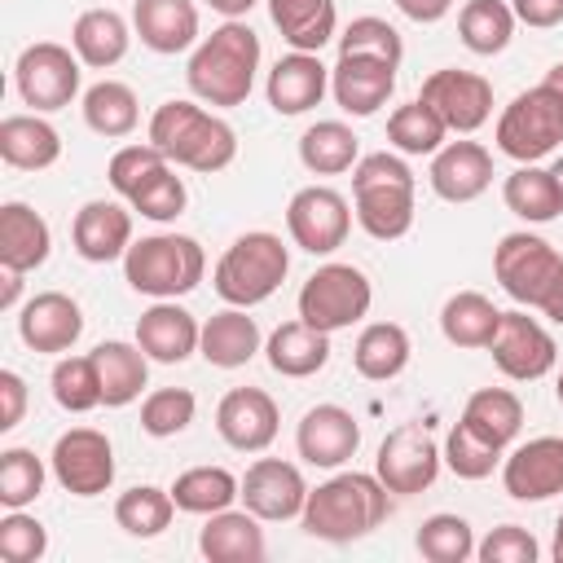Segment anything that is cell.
Segmentation results:
<instances>
[{
  "label": "cell",
  "instance_id": "obj_60",
  "mask_svg": "<svg viewBox=\"0 0 563 563\" xmlns=\"http://www.w3.org/2000/svg\"><path fill=\"white\" fill-rule=\"evenodd\" d=\"M541 312L554 321V325H563V277L554 282V290L545 295V303H541Z\"/></svg>",
  "mask_w": 563,
  "mask_h": 563
},
{
  "label": "cell",
  "instance_id": "obj_20",
  "mask_svg": "<svg viewBox=\"0 0 563 563\" xmlns=\"http://www.w3.org/2000/svg\"><path fill=\"white\" fill-rule=\"evenodd\" d=\"M18 334L31 352H70L84 334V308L66 290H40L22 303Z\"/></svg>",
  "mask_w": 563,
  "mask_h": 563
},
{
  "label": "cell",
  "instance_id": "obj_26",
  "mask_svg": "<svg viewBox=\"0 0 563 563\" xmlns=\"http://www.w3.org/2000/svg\"><path fill=\"white\" fill-rule=\"evenodd\" d=\"M260 523L264 519L251 515L246 506L242 510H233V506L229 510H216V515H207V523L198 532V554L207 563H260L268 554Z\"/></svg>",
  "mask_w": 563,
  "mask_h": 563
},
{
  "label": "cell",
  "instance_id": "obj_40",
  "mask_svg": "<svg viewBox=\"0 0 563 563\" xmlns=\"http://www.w3.org/2000/svg\"><path fill=\"white\" fill-rule=\"evenodd\" d=\"M84 123L106 136V141H119V136H132L136 123H141V101L128 84L119 79H101L84 92Z\"/></svg>",
  "mask_w": 563,
  "mask_h": 563
},
{
  "label": "cell",
  "instance_id": "obj_21",
  "mask_svg": "<svg viewBox=\"0 0 563 563\" xmlns=\"http://www.w3.org/2000/svg\"><path fill=\"white\" fill-rule=\"evenodd\" d=\"M396 70L391 62L378 57H356V53H339V62L330 66V97L339 101L343 114H378L387 106V97L396 92Z\"/></svg>",
  "mask_w": 563,
  "mask_h": 563
},
{
  "label": "cell",
  "instance_id": "obj_53",
  "mask_svg": "<svg viewBox=\"0 0 563 563\" xmlns=\"http://www.w3.org/2000/svg\"><path fill=\"white\" fill-rule=\"evenodd\" d=\"M128 207H132V211H141V216H145V220H154V224H167V220H176V216L189 207V189H185V180L167 167V172H163L154 185H145Z\"/></svg>",
  "mask_w": 563,
  "mask_h": 563
},
{
  "label": "cell",
  "instance_id": "obj_29",
  "mask_svg": "<svg viewBox=\"0 0 563 563\" xmlns=\"http://www.w3.org/2000/svg\"><path fill=\"white\" fill-rule=\"evenodd\" d=\"M264 356H268L273 374H282V378H312L330 361V334L308 325L303 317H295V321H282L268 334Z\"/></svg>",
  "mask_w": 563,
  "mask_h": 563
},
{
  "label": "cell",
  "instance_id": "obj_36",
  "mask_svg": "<svg viewBox=\"0 0 563 563\" xmlns=\"http://www.w3.org/2000/svg\"><path fill=\"white\" fill-rule=\"evenodd\" d=\"M501 325V308L479 290H457L440 308V334L453 347H488Z\"/></svg>",
  "mask_w": 563,
  "mask_h": 563
},
{
  "label": "cell",
  "instance_id": "obj_61",
  "mask_svg": "<svg viewBox=\"0 0 563 563\" xmlns=\"http://www.w3.org/2000/svg\"><path fill=\"white\" fill-rule=\"evenodd\" d=\"M545 84H550V88H554V92L563 97V62H554V66L545 70Z\"/></svg>",
  "mask_w": 563,
  "mask_h": 563
},
{
  "label": "cell",
  "instance_id": "obj_51",
  "mask_svg": "<svg viewBox=\"0 0 563 563\" xmlns=\"http://www.w3.org/2000/svg\"><path fill=\"white\" fill-rule=\"evenodd\" d=\"M339 53H356V57H378V62H391V66H400V57H405V40H400V31L387 22V18H352L347 26H343V35H339Z\"/></svg>",
  "mask_w": 563,
  "mask_h": 563
},
{
  "label": "cell",
  "instance_id": "obj_28",
  "mask_svg": "<svg viewBox=\"0 0 563 563\" xmlns=\"http://www.w3.org/2000/svg\"><path fill=\"white\" fill-rule=\"evenodd\" d=\"M264 347L255 317H246V308H224L216 317L202 321V339H198V356L216 369H242L246 361H255V352Z\"/></svg>",
  "mask_w": 563,
  "mask_h": 563
},
{
  "label": "cell",
  "instance_id": "obj_47",
  "mask_svg": "<svg viewBox=\"0 0 563 563\" xmlns=\"http://www.w3.org/2000/svg\"><path fill=\"white\" fill-rule=\"evenodd\" d=\"M53 400L66 409V413H88L97 405H106L101 396V374H97V361L92 352L88 356H62L53 365Z\"/></svg>",
  "mask_w": 563,
  "mask_h": 563
},
{
  "label": "cell",
  "instance_id": "obj_59",
  "mask_svg": "<svg viewBox=\"0 0 563 563\" xmlns=\"http://www.w3.org/2000/svg\"><path fill=\"white\" fill-rule=\"evenodd\" d=\"M224 22H233V18H246L251 9H255V0H207Z\"/></svg>",
  "mask_w": 563,
  "mask_h": 563
},
{
  "label": "cell",
  "instance_id": "obj_16",
  "mask_svg": "<svg viewBox=\"0 0 563 563\" xmlns=\"http://www.w3.org/2000/svg\"><path fill=\"white\" fill-rule=\"evenodd\" d=\"M282 409L264 387H233L216 405V431L238 453H264L277 440Z\"/></svg>",
  "mask_w": 563,
  "mask_h": 563
},
{
  "label": "cell",
  "instance_id": "obj_34",
  "mask_svg": "<svg viewBox=\"0 0 563 563\" xmlns=\"http://www.w3.org/2000/svg\"><path fill=\"white\" fill-rule=\"evenodd\" d=\"M268 18L295 53H321L339 26L334 0H268Z\"/></svg>",
  "mask_w": 563,
  "mask_h": 563
},
{
  "label": "cell",
  "instance_id": "obj_13",
  "mask_svg": "<svg viewBox=\"0 0 563 563\" xmlns=\"http://www.w3.org/2000/svg\"><path fill=\"white\" fill-rule=\"evenodd\" d=\"M53 479L75 497H101L114 484V444L97 427H70L48 453Z\"/></svg>",
  "mask_w": 563,
  "mask_h": 563
},
{
  "label": "cell",
  "instance_id": "obj_58",
  "mask_svg": "<svg viewBox=\"0 0 563 563\" xmlns=\"http://www.w3.org/2000/svg\"><path fill=\"white\" fill-rule=\"evenodd\" d=\"M22 268H9V264H0V308H18V299H22Z\"/></svg>",
  "mask_w": 563,
  "mask_h": 563
},
{
  "label": "cell",
  "instance_id": "obj_46",
  "mask_svg": "<svg viewBox=\"0 0 563 563\" xmlns=\"http://www.w3.org/2000/svg\"><path fill=\"white\" fill-rule=\"evenodd\" d=\"M172 167V158L158 150V145H123V150H114L110 154V167H106V176H110V189L123 198V202H132L145 185H154L163 172Z\"/></svg>",
  "mask_w": 563,
  "mask_h": 563
},
{
  "label": "cell",
  "instance_id": "obj_45",
  "mask_svg": "<svg viewBox=\"0 0 563 563\" xmlns=\"http://www.w3.org/2000/svg\"><path fill=\"white\" fill-rule=\"evenodd\" d=\"M413 545L427 563H466V559H475V528L462 515L440 510V515L422 519Z\"/></svg>",
  "mask_w": 563,
  "mask_h": 563
},
{
  "label": "cell",
  "instance_id": "obj_42",
  "mask_svg": "<svg viewBox=\"0 0 563 563\" xmlns=\"http://www.w3.org/2000/svg\"><path fill=\"white\" fill-rule=\"evenodd\" d=\"M515 9L506 0H466L457 13V35L471 53L493 57L515 40Z\"/></svg>",
  "mask_w": 563,
  "mask_h": 563
},
{
  "label": "cell",
  "instance_id": "obj_35",
  "mask_svg": "<svg viewBox=\"0 0 563 563\" xmlns=\"http://www.w3.org/2000/svg\"><path fill=\"white\" fill-rule=\"evenodd\" d=\"M409 352H413V347H409L405 325H396V321H369V325L356 334V343H352V365H356L361 378L387 383V378L405 374Z\"/></svg>",
  "mask_w": 563,
  "mask_h": 563
},
{
  "label": "cell",
  "instance_id": "obj_7",
  "mask_svg": "<svg viewBox=\"0 0 563 563\" xmlns=\"http://www.w3.org/2000/svg\"><path fill=\"white\" fill-rule=\"evenodd\" d=\"M497 150L515 163H541L563 145V97L541 79L497 114Z\"/></svg>",
  "mask_w": 563,
  "mask_h": 563
},
{
  "label": "cell",
  "instance_id": "obj_24",
  "mask_svg": "<svg viewBox=\"0 0 563 563\" xmlns=\"http://www.w3.org/2000/svg\"><path fill=\"white\" fill-rule=\"evenodd\" d=\"M431 189L444 202H475L493 185V154L479 141H444L431 154Z\"/></svg>",
  "mask_w": 563,
  "mask_h": 563
},
{
  "label": "cell",
  "instance_id": "obj_43",
  "mask_svg": "<svg viewBox=\"0 0 563 563\" xmlns=\"http://www.w3.org/2000/svg\"><path fill=\"white\" fill-rule=\"evenodd\" d=\"M172 515H176V497H172V488H158V484H136V488L119 493V501H114V523L141 541L167 532Z\"/></svg>",
  "mask_w": 563,
  "mask_h": 563
},
{
  "label": "cell",
  "instance_id": "obj_18",
  "mask_svg": "<svg viewBox=\"0 0 563 563\" xmlns=\"http://www.w3.org/2000/svg\"><path fill=\"white\" fill-rule=\"evenodd\" d=\"M295 449L317 471H339L361 449V422L343 405H312L295 427Z\"/></svg>",
  "mask_w": 563,
  "mask_h": 563
},
{
  "label": "cell",
  "instance_id": "obj_31",
  "mask_svg": "<svg viewBox=\"0 0 563 563\" xmlns=\"http://www.w3.org/2000/svg\"><path fill=\"white\" fill-rule=\"evenodd\" d=\"M128 44H132V31H128V18L114 13V9H84L70 26V48L79 53V62L88 70H110L128 57Z\"/></svg>",
  "mask_w": 563,
  "mask_h": 563
},
{
  "label": "cell",
  "instance_id": "obj_64",
  "mask_svg": "<svg viewBox=\"0 0 563 563\" xmlns=\"http://www.w3.org/2000/svg\"><path fill=\"white\" fill-rule=\"evenodd\" d=\"M554 396H559V405H563V374H559V383H554Z\"/></svg>",
  "mask_w": 563,
  "mask_h": 563
},
{
  "label": "cell",
  "instance_id": "obj_11",
  "mask_svg": "<svg viewBox=\"0 0 563 563\" xmlns=\"http://www.w3.org/2000/svg\"><path fill=\"white\" fill-rule=\"evenodd\" d=\"M440 466H444V453H440V444L431 440V431L422 422L391 427L378 444V457H374V475L396 497H413V493L431 488Z\"/></svg>",
  "mask_w": 563,
  "mask_h": 563
},
{
  "label": "cell",
  "instance_id": "obj_54",
  "mask_svg": "<svg viewBox=\"0 0 563 563\" xmlns=\"http://www.w3.org/2000/svg\"><path fill=\"white\" fill-rule=\"evenodd\" d=\"M475 559L479 563H537L541 559V545H537V537L528 528L501 523L484 541H475Z\"/></svg>",
  "mask_w": 563,
  "mask_h": 563
},
{
  "label": "cell",
  "instance_id": "obj_33",
  "mask_svg": "<svg viewBox=\"0 0 563 563\" xmlns=\"http://www.w3.org/2000/svg\"><path fill=\"white\" fill-rule=\"evenodd\" d=\"M97 374H101V396L106 409H123L132 405L145 383H150V356L141 352V343H123V339H106L92 347Z\"/></svg>",
  "mask_w": 563,
  "mask_h": 563
},
{
  "label": "cell",
  "instance_id": "obj_25",
  "mask_svg": "<svg viewBox=\"0 0 563 563\" xmlns=\"http://www.w3.org/2000/svg\"><path fill=\"white\" fill-rule=\"evenodd\" d=\"M330 92V66L317 53H286L273 62L264 97L277 114H308L312 106H321V97Z\"/></svg>",
  "mask_w": 563,
  "mask_h": 563
},
{
  "label": "cell",
  "instance_id": "obj_23",
  "mask_svg": "<svg viewBox=\"0 0 563 563\" xmlns=\"http://www.w3.org/2000/svg\"><path fill=\"white\" fill-rule=\"evenodd\" d=\"M202 325L194 312H185L176 299H154L141 317H136V343L150 361L158 365H180L198 352Z\"/></svg>",
  "mask_w": 563,
  "mask_h": 563
},
{
  "label": "cell",
  "instance_id": "obj_15",
  "mask_svg": "<svg viewBox=\"0 0 563 563\" xmlns=\"http://www.w3.org/2000/svg\"><path fill=\"white\" fill-rule=\"evenodd\" d=\"M418 101H427V106L444 119L449 132L471 136V132H479V128L488 123V114H493V84H488L484 75H475V70H453V66H444V70H431V75L422 79Z\"/></svg>",
  "mask_w": 563,
  "mask_h": 563
},
{
  "label": "cell",
  "instance_id": "obj_19",
  "mask_svg": "<svg viewBox=\"0 0 563 563\" xmlns=\"http://www.w3.org/2000/svg\"><path fill=\"white\" fill-rule=\"evenodd\" d=\"M501 484L515 501H545L563 493V435H537L501 457Z\"/></svg>",
  "mask_w": 563,
  "mask_h": 563
},
{
  "label": "cell",
  "instance_id": "obj_10",
  "mask_svg": "<svg viewBox=\"0 0 563 563\" xmlns=\"http://www.w3.org/2000/svg\"><path fill=\"white\" fill-rule=\"evenodd\" d=\"M79 53L57 44V40H40V44H26L13 62V88L18 97L35 110V114H53V110H66L75 97H79Z\"/></svg>",
  "mask_w": 563,
  "mask_h": 563
},
{
  "label": "cell",
  "instance_id": "obj_49",
  "mask_svg": "<svg viewBox=\"0 0 563 563\" xmlns=\"http://www.w3.org/2000/svg\"><path fill=\"white\" fill-rule=\"evenodd\" d=\"M444 466L457 475V479H488L497 466H501V449L488 444L484 435H475L466 422H453L449 435H444Z\"/></svg>",
  "mask_w": 563,
  "mask_h": 563
},
{
  "label": "cell",
  "instance_id": "obj_8",
  "mask_svg": "<svg viewBox=\"0 0 563 563\" xmlns=\"http://www.w3.org/2000/svg\"><path fill=\"white\" fill-rule=\"evenodd\" d=\"M493 277L519 308H537L541 312L545 295L563 277V255L545 238H537L528 229H515L493 246Z\"/></svg>",
  "mask_w": 563,
  "mask_h": 563
},
{
  "label": "cell",
  "instance_id": "obj_48",
  "mask_svg": "<svg viewBox=\"0 0 563 563\" xmlns=\"http://www.w3.org/2000/svg\"><path fill=\"white\" fill-rule=\"evenodd\" d=\"M44 479H48V471L35 457V449L13 444L0 453V506L4 510H26L44 493Z\"/></svg>",
  "mask_w": 563,
  "mask_h": 563
},
{
  "label": "cell",
  "instance_id": "obj_32",
  "mask_svg": "<svg viewBox=\"0 0 563 563\" xmlns=\"http://www.w3.org/2000/svg\"><path fill=\"white\" fill-rule=\"evenodd\" d=\"M0 158L18 172H44L62 158V136L44 114H9L0 123Z\"/></svg>",
  "mask_w": 563,
  "mask_h": 563
},
{
  "label": "cell",
  "instance_id": "obj_38",
  "mask_svg": "<svg viewBox=\"0 0 563 563\" xmlns=\"http://www.w3.org/2000/svg\"><path fill=\"white\" fill-rule=\"evenodd\" d=\"M361 158V141L347 123L339 119H317L312 128H303L299 136V163L312 172V176H343L352 172Z\"/></svg>",
  "mask_w": 563,
  "mask_h": 563
},
{
  "label": "cell",
  "instance_id": "obj_57",
  "mask_svg": "<svg viewBox=\"0 0 563 563\" xmlns=\"http://www.w3.org/2000/svg\"><path fill=\"white\" fill-rule=\"evenodd\" d=\"M396 9H400L409 22H422V26H431V22L449 18L453 0H396Z\"/></svg>",
  "mask_w": 563,
  "mask_h": 563
},
{
  "label": "cell",
  "instance_id": "obj_9",
  "mask_svg": "<svg viewBox=\"0 0 563 563\" xmlns=\"http://www.w3.org/2000/svg\"><path fill=\"white\" fill-rule=\"evenodd\" d=\"M374 303V286L356 264H321L303 286H299V317L325 334H339L356 325Z\"/></svg>",
  "mask_w": 563,
  "mask_h": 563
},
{
  "label": "cell",
  "instance_id": "obj_55",
  "mask_svg": "<svg viewBox=\"0 0 563 563\" xmlns=\"http://www.w3.org/2000/svg\"><path fill=\"white\" fill-rule=\"evenodd\" d=\"M26 413V383L18 369H0V431H13Z\"/></svg>",
  "mask_w": 563,
  "mask_h": 563
},
{
  "label": "cell",
  "instance_id": "obj_50",
  "mask_svg": "<svg viewBox=\"0 0 563 563\" xmlns=\"http://www.w3.org/2000/svg\"><path fill=\"white\" fill-rule=\"evenodd\" d=\"M198 413V400L189 387H158L141 400V431L154 435V440H167V435H180Z\"/></svg>",
  "mask_w": 563,
  "mask_h": 563
},
{
  "label": "cell",
  "instance_id": "obj_56",
  "mask_svg": "<svg viewBox=\"0 0 563 563\" xmlns=\"http://www.w3.org/2000/svg\"><path fill=\"white\" fill-rule=\"evenodd\" d=\"M510 9L532 31H550L563 22V0H510Z\"/></svg>",
  "mask_w": 563,
  "mask_h": 563
},
{
  "label": "cell",
  "instance_id": "obj_14",
  "mask_svg": "<svg viewBox=\"0 0 563 563\" xmlns=\"http://www.w3.org/2000/svg\"><path fill=\"white\" fill-rule=\"evenodd\" d=\"M488 356L506 378L537 383V378H545L554 369L559 343L537 317H528V308H510V312H501V325H497V334L488 343Z\"/></svg>",
  "mask_w": 563,
  "mask_h": 563
},
{
  "label": "cell",
  "instance_id": "obj_1",
  "mask_svg": "<svg viewBox=\"0 0 563 563\" xmlns=\"http://www.w3.org/2000/svg\"><path fill=\"white\" fill-rule=\"evenodd\" d=\"M391 515V493L374 471H339L325 484L308 488L303 501V532L330 545H347L369 537Z\"/></svg>",
  "mask_w": 563,
  "mask_h": 563
},
{
  "label": "cell",
  "instance_id": "obj_6",
  "mask_svg": "<svg viewBox=\"0 0 563 563\" xmlns=\"http://www.w3.org/2000/svg\"><path fill=\"white\" fill-rule=\"evenodd\" d=\"M207 273V255L189 233H150L128 246L123 277L136 295L150 299H180Z\"/></svg>",
  "mask_w": 563,
  "mask_h": 563
},
{
  "label": "cell",
  "instance_id": "obj_12",
  "mask_svg": "<svg viewBox=\"0 0 563 563\" xmlns=\"http://www.w3.org/2000/svg\"><path fill=\"white\" fill-rule=\"evenodd\" d=\"M286 229H290V242L299 251H308V255H334L347 242L352 207L330 185H303L286 202Z\"/></svg>",
  "mask_w": 563,
  "mask_h": 563
},
{
  "label": "cell",
  "instance_id": "obj_62",
  "mask_svg": "<svg viewBox=\"0 0 563 563\" xmlns=\"http://www.w3.org/2000/svg\"><path fill=\"white\" fill-rule=\"evenodd\" d=\"M550 554H554V563H563V515H559V523H554V545H550Z\"/></svg>",
  "mask_w": 563,
  "mask_h": 563
},
{
  "label": "cell",
  "instance_id": "obj_52",
  "mask_svg": "<svg viewBox=\"0 0 563 563\" xmlns=\"http://www.w3.org/2000/svg\"><path fill=\"white\" fill-rule=\"evenodd\" d=\"M48 554V528L26 510H4L0 519V559L4 563H40Z\"/></svg>",
  "mask_w": 563,
  "mask_h": 563
},
{
  "label": "cell",
  "instance_id": "obj_22",
  "mask_svg": "<svg viewBox=\"0 0 563 563\" xmlns=\"http://www.w3.org/2000/svg\"><path fill=\"white\" fill-rule=\"evenodd\" d=\"M70 242H75L79 260H88V264L123 260L128 246H132V211L114 198H92L75 211Z\"/></svg>",
  "mask_w": 563,
  "mask_h": 563
},
{
  "label": "cell",
  "instance_id": "obj_17",
  "mask_svg": "<svg viewBox=\"0 0 563 563\" xmlns=\"http://www.w3.org/2000/svg\"><path fill=\"white\" fill-rule=\"evenodd\" d=\"M308 501V484L299 475L295 462L282 457H255L242 475V506L251 515H260L264 523H282V519H299Z\"/></svg>",
  "mask_w": 563,
  "mask_h": 563
},
{
  "label": "cell",
  "instance_id": "obj_5",
  "mask_svg": "<svg viewBox=\"0 0 563 563\" xmlns=\"http://www.w3.org/2000/svg\"><path fill=\"white\" fill-rule=\"evenodd\" d=\"M290 273V251L277 233L251 229L224 246V255L211 268V286L233 308H255L277 295V286Z\"/></svg>",
  "mask_w": 563,
  "mask_h": 563
},
{
  "label": "cell",
  "instance_id": "obj_63",
  "mask_svg": "<svg viewBox=\"0 0 563 563\" xmlns=\"http://www.w3.org/2000/svg\"><path fill=\"white\" fill-rule=\"evenodd\" d=\"M550 172H554V180H559V189H563V154L554 158V167H550Z\"/></svg>",
  "mask_w": 563,
  "mask_h": 563
},
{
  "label": "cell",
  "instance_id": "obj_37",
  "mask_svg": "<svg viewBox=\"0 0 563 563\" xmlns=\"http://www.w3.org/2000/svg\"><path fill=\"white\" fill-rule=\"evenodd\" d=\"M475 435H484L488 444H497L501 453L515 444L519 427H523V400L510 391V387H479L466 405H462V418Z\"/></svg>",
  "mask_w": 563,
  "mask_h": 563
},
{
  "label": "cell",
  "instance_id": "obj_2",
  "mask_svg": "<svg viewBox=\"0 0 563 563\" xmlns=\"http://www.w3.org/2000/svg\"><path fill=\"white\" fill-rule=\"evenodd\" d=\"M260 35L233 18V22H220L211 35H202L189 53V66H185V79H189V92L207 106H242L255 88V70H260Z\"/></svg>",
  "mask_w": 563,
  "mask_h": 563
},
{
  "label": "cell",
  "instance_id": "obj_4",
  "mask_svg": "<svg viewBox=\"0 0 563 563\" xmlns=\"http://www.w3.org/2000/svg\"><path fill=\"white\" fill-rule=\"evenodd\" d=\"M413 194L418 180L405 163V154H365L352 167V211L356 224L378 238V242H396L413 229Z\"/></svg>",
  "mask_w": 563,
  "mask_h": 563
},
{
  "label": "cell",
  "instance_id": "obj_27",
  "mask_svg": "<svg viewBox=\"0 0 563 563\" xmlns=\"http://www.w3.org/2000/svg\"><path fill=\"white\" fill-rule=\"evenodd\" d=\"M132 26L150 53L176 57L198 44V4L194 0H132Z\"/></svg>",
  "mask_w": 563,
  "mask_h": 563
},
{
  "label": "cell",
  "instance_id": "obj_44",
  "mask_svg": "<svg viewBox=\"0 0 563 563\" xmlns=\"http://www.w3.org/2000/svg\"><path fill=\"white\" fill-rule=\"evenodd\" d=\"M387 141L396 145V154H435L449 141L444 119L427 106V101H405L387 114Z\"/></svg>",
  "mask_w": 563,
  "mask_h": 563
},
{
  "label": "cell",
  "instance_id": "obj_30",
  "mask_svg": "<svg viewBox=\"0 0 563 563\" xmlns=\"http://www.w3.org/2000/svg\"><path fill=\"white\" fill-rule=\"evenodd\" d=\"M53 251V229L48 220L26 207V202H4L0 207V264L35 273Z\"/></svg>",
  "mask_w": 563,
  "mask_h": 563
},
{
  "label": "cell",
  "instance_id": "obj_41",
  "mask_svg": "<svg viewBox=\"0 0 563 563\" xmlns=\"http://www.w3.org/2000/svg\"><path fill=\"white\" fill-rule=\"evenodd\" d=\"M172 497H176V510L185 515H216L242 497V479L224 466H189L176 475Z\"/></svg>",
  "mask_w": 563,
  "mask_h": 563
},
{
  "label": "cell",
  "instance_id": "obj_3",
  "mask_svg": "<svg viewBox=\"0 0 563 563\" xmlns=\"http://www.w3.org/2000/svg\"><path fill=\"white\" fill-rule=\"evenodd\" d=\"M150 145H158L176 167L202 176H216L238 158V132L198 101H163L150 114Z\"/></svg>",
  "mask_w": 563,
  "mask_h": 563
},
{
  "label": "cell",
  "instance_id": "obj_39",
  "mask_svg": "<svg viewBox=\"0 0 563 563\" xmlns=\"http://www.w3.org/2000/svg\"><path fill=\"white\" fill-rule=\"evenodd\" d=\"M501 198H506V207H510L519 220H528V224H545V220H554V216L563 211V189H559L554 172L541 167V163H519V167L506 176Z\"/></svg>",
  "mask_w": 563,
  "mask_h": 563
}]
</instances>
